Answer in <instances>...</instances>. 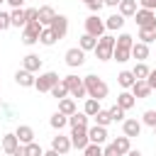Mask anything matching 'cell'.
Wrapping results in <instances>:
<instances>
[{
    "label": "cell",
    "instance_id": "obj_20",
    "mask_svg": "<svg viewBox=\"0 0 156 156\" xmlns=\"http://www.w3.org/2000/svg\"><path fill=\"white\" fill-rule=\"evenodd\" d=\"M122 129H124V136H139V132H141V122H136V119H124V124H122Z\"/></svg>",
    "mask_w": 156,
    "mask_h": 156
},
{
    "label": "cell",
    "instance_id": "obj_51",
    "mask_svg": "<svg viewBox=\"0 0 156 156\" xmlns=\"http://www.w3.org/2000/svg\"><path fill=\"white\" fill-rule=\"evenodd\" d=\"M44 156H61L58 151H54V149H49V151H44Z\"/></svg>",
    "mask_w": 156,
    "mask_h": 156
},
{
    "label": "cell",
    "instance_id": "obj_24",
    "mask_svg": "<svg viewBox=\"0 0 156 156\" xmlns=\"http://www.w3.org/2000/svg\"><path fill=\"white\" fill-rule=\"evenodd\" d=\"M17 146H20V141H17L15 134H5V136H2V151H5V154L12 156V151H15Z\"/></svg>",
    "mask_w": 156,
    "mask_h": 156
},
{
    "label": "cell",
    "instance_id": "obj_52",
    "mask_svg": "<svg viewBox=\"0 0 156 156\" xmlns=\"http://www.w3.org/2000/svg\"><path fill=\"white\" fill-rule=\"evenodd\" d=\"M127 156H141V154H139V151H132V149H129V151H127Z\"/></svg>",
    "mask_w": 156,
    "mask_h": 156
},
{
    "label": "cell",
    "instance_id": "obj_37",
    "mask_svg": "<svg viewBox=\"0 0 156 156\" xmlns=\"http://www.w3.org/2000/svg\"><path fill=\"white\" fill-rule=\"evenodd\" d=\"M107 112H110V119H112V122H122V119H124V112H127V110H122L119 105H115V107H110Z\"/></svg>",
    "mask_w": 156,
    "mask_h": 156
},
{
    "label": "cell",
    "instance_id": "obj_28",
    "mask_svg": "<svg viewBox=\"0 0 156 156\" xmlns=\"http://www.w3.org/2000/svg\"><path fill=\"white\" fill-rule=\"evenodd\" d=\"M112 146H115V151H117L119 156H124V154L129 151V136H117V139L112 141Z\"/></svg>",
    "mask_w": 156,
    "mask_h": 156
},
{
    "label": "cell",
    "instance_id": "obj_22",
    "mask_svg": "<svg viewBox=\"0 0 156 156\" xmlns=\"http://www.w3.org/2000/svg\"><path fill=\"white\" fill-rule=\"evenodd\" d=\"M119 15L122 17H134V12H136V0H119Z\"/></svg>",
    "mask_w": 156,
    "mask_h": 156
},
{
    "label": "cell",
    "instance_id": "obj_23",
    "mask_svg": "<svg viewBox=\"0 0 156 156\" xmlns=\"http://www.w3.org/2000/svg\"><path fill=\"white\" fill-rule=\"evenodd\" d=\"M39 41H41L44 46H51V44H56L58 39H56V34L51 32V27H41V32H39Z\"/></svg>",
    "mask_w": 156,
    "mask_h": 156
},
{
    "label": "cell",
    "instance_id": "obj_33",
    "mask_svg": "<svg viewBox=\"0 0 156 156\" xmlns=\"http://www.w3.org/2000/svg\"><path fill=\"white\" fill-rule=\"evenodd\" d=\"M98 110H100V100L88 98V100H85V110H83V112H85L88 117H95V115H98Z\"/></svg>",
    "mask_w": 156,
    "mask_h": 156
},
{
    "label": "cell",
    "instance_id": "obj_17",
    "mask_svg": "<svg viewBox=\"0 0 156 156\" xmlns=\"http://www.w3.org/2000/svg\"><path fill=\"white\" fill-rule=\"evenodd\" d=\"M54 17H56V12H54V7H49V5H44V7H39V15H37V20H39V24H41V27H49Z\"/></svg>",
    "mask_w": 156,
    "mask_h": 156
},
{
    "label": "cell",
    "instance_id": "obj_40",
    "mask_svg": "<svg viewBox=\"0 0 156 156\" xmlns=\"http://www.w3.org/2000/svg\"><path fill=\"white\" fill-rule=\"evenodd\" d=\"M24 146H27V156H44V151H41V146H39V144L29 141V144H24Z\"/></svg>",
    "mask_w": 156,
    "mask_h": 156
},
{
    "label": "cell",
    "instance_id": "obj_12",
    "mask_svg": "<svg viewBox=\"0 0 156 156\" xmlns=\"http://www.w3.org/2000/svg\"><path fill=\"white\" fill-rule=\"evenodd\" d=\"M88 139H90V144H105V139H107V129L100 127V124H95V127L88 129Z\"/></svg>",
    "mask_w": 156,
    "mask_h": 156
},
{
    "label": "cell",
    "instance_id": "obj_29",
    "mask_svg": "<svg viewBox=\"0 0 156 156\" xmlns=\"http://www.w3.org/2000/svg\"><path fill=\"white\" fill-rule=\"evenodd\" d=\"M139 39L144 44H151L156 39V27H139Z\"/></svg>",
    "mask_w": 156,
    "mask_h": 156
},
{
    "label": "cell",
    "instance_id": "obj_10",
    "mask_svg": "<svg viewBox=\"0 0 156 156\" xmlns=\"http://www.w3.org/2000/svg\"><path fill=\"white\" fill-rule=\"evenodd\" d=\"M134 20H136V24L139 27H156V15H154V10H136L134 12Z\"/></svg>",
    "mask_w": 156,
    "mask_h": 156
},
{
    "label": "cell",
    "instance_id": "obj_46",
    "mask_svg": "<svg viewBox=\"0 0 156 156\" xmlns=\"http://www.w3.org/2000/svg\"><path fill=\"white\" fill-rule=\"evenodd\" d=\"M12 156H27V146H24V144H20V146L12 151Z\"/></svg>",
    "mask_w": 156,
    "mask_h": 156
},
{
    "label": "cell",
    "instance_id": "obj_50",
    "mask_svg": "<svg viewBox=\"0 0 156 156\" xmlns=\"http://www.w3.org/2000/svg\"><path fill=\"white\" fill-rule=\"evenodd\" d=\"M102 2H105V5H110V7H117V5H119V0H102Z\"/></svg>",
    "mask_w": 156,
    "mask_h": 156
},
{
    "label": "cell",
    "instance_id": "obj_19",
    "mask_svg": "<svg viewBox=\"0 0 156 156\" xmlns=\"http://www.w3.org/2000/svg\"><path fill=\"white\" fill-rule=\"evenodd\" d=\"M132 58H136V61H146V58H149V44H144V41L132 44Z\"/></svg>",
    "mask_w": 156,
    "mask_h": 156
},
{
    "label": "cell",
    "instance_id": "obj_9",
    "mask_svg": "<svg viewBox=\"0 0 156 156\" xmlns=\"http://www.w3.org/2000/svg\"><path fill=\"white\" fill-rule=\"evenodd\" d=\"M66 63H68L71 68H78V66H83V63H85V51H83L80 46H73V49H68V51H66Z\"/></svg>",
    "mask_w": 156,
    "mask_h": 156
},
{
    "label": "cell",
    "instance_id": "obj_43",
    "mask_svg": "<svg viewBox=\"0 0 156 156\" xmlns=\"http://www.w3.org/2000/svg\"><path fill=\"white\" fill-rule=\"evenodd\" d=\"M85 5H88V7H90V10H93V12H100V10H102V5H105V2H102V0H90V2H85Z\"/></svg>",
    "mask_w": 156,
    "mask_h": 156
},
{
    "label": "cell",
    "instance_id": "obj_34",
    "mask_svg": "<svg viewBox=\"0 0 156 156\" xmlns=\"http://www.w3.org/2000/svg\"><path fill=\"white\" fill-rule=\"evenodd\" d=\"M66 124H68V117H66V115H61V112H54V115H51V127H54V129L61 132Z\"/></svg>",
    "mask_w": 156,
    "mask_h": 156
},
{
    "label": "cell",
    "instance_id": "obj_8",
    "mask_svg": "<svg viewBox=\"0 0 156 156\" xmlns=\"http://www.w3.org/2000/svg\"><path fill=\"white\" fill-rule=\"evenodd\" d=\"M102 32H105V22L98 17V15H90L88 20H85V34H90V37H102Z\"/></svg>",
    "mask_w": 156,
    "mask_h": 156
},
{
    "label": "cell",
    "instance_id": "obj_31",
    "mask_svg": "<svg viewBox=\"0 0 156 156\" xmlns=\"http://www.w3.org/2000/svg\"><path fill=\"white\" fill-rule=\"evenodd\" d=\"M117 105H119L122 110H129V107L134 105V95H132V93H127V90H124V93H119V95H117Z\"/></svg>",
    "mask_w": 156,
    "mask_h": 156
},
{
    "label": "cell",
    "instance_id": "obj_56",
    "mask_svg": "<svg viewBox=\"0 0 156 156\" xmlns=\"http://www.w3.org/2000/svg\"><path fill=\"white\" fill-rule=\"evenodd\" d=\"M85 2H90V0H85Z\"/></svg>",
    "mask_w": 156,
    "mask_h": 156
},
{
    "label": "cell",
    "instance_id": "obj_47",
    "mask_svg": "<svg viewBox=\"0 0 156 156\" xmlns=\"http://www.w3.org/2000/svg\"><path fill=\"white\" fill-rule=\"evenodd\" d=\"M102 156H119L117 151H115V146L110 144V146H105V151H102Z\"/></svg>",
    "mask_w": 156,
    "mask_h": 156
},
{
    "label": "cell",
    "instance_id": "obj_54",
    "mask_svg": "<svg viewBox=\"0 0 156 156\" xmlns=\"http://www.w3.org/2000/svg\"><path fill=\"white\" fill-rule=\"evenodd\" d=\"M154 136H156V127H154Z\"/></svg>",
    "mask_w": 156,
    "mask_h": 156
},
{
    "label": "cell",
    "instance_id": "obj_42",
    "mask_svg": "<svg viewBox=\"0 0 156 156\" xmlns=\"http://www.w3.org/2000/svg\"><path fill=\"white\" fill-rule=\"evenodd\" d=\"M12 22H10V15L7 12H0V29H10Z\"/></svg>",
    "mask_w": 156,
    "mask_h": 156
},
{
    "label": "cell",
    "instance_id": "obj_30",
    "mask_svg": "<svg viewBox=\"0 0 156 156\" xmlns=\"http://www.w3.org/2000/svg\"><path fill=\"white\" fill-rule=\"evenodd\" d=\"M134 80H136V78H134V73H132V71H122V73L117 76V83H119L122 88H132V85H134Z\"/></svg>",
    "mask_w": 156,
    "mask_h": 156
},
{
    "label": "cell",
    "instance_id": "obj_7",
    "mask_svg": "<svg viewBox=\"0 0 156 156\" xmlns=\"http://www.w3.org/2000/svg\"><path fill=\"white\" fill-rule=\"evenodd\" d=\"M73 132H71V146H76V149H85L88 144H90V139H88V127H71Z\"/></svg>",
    "mask_w": 156,
    "mask_h": 156
},
{
    "label": "cell",
    "instance_id": "obj_14",
    "mask_svg": "<svg viewBox=\"0 0 156 156\" xmlns=\"http://www.w3.org/2000/svg\"><path fill=\"white\" fill-rule=\"evenodd\" d=\"M22 68H24V71H29V73H34V71H39V68H41V58H39L37 54H27V56L22 58Z\"/></svg>",
    "mask_w": 156,
    "mask_h": 156
},
{
    "label": "cell",
    "instance_id": "obj_21",
    "mask_svg": "<svg viewBox=\"0 0 156 156\" xmlns=\"http://www.w3.org/2000/svg\"><path fill=\"white\" fill-rule=\"evenodd\" d=\"M149 93H151V88H149L146 80H134V85H132V95L134 98H149Z\"/></svg>",
    "mask_w": 156,
    "mask_h": 156
},
{
    "label": "cell",
    "instance_id": "obj_35",
    "mask_svg": "<svg viewBox=\"0 0 156 156\" xmlns=\"http://www.w3.org/2000/svg\"><path fill=\"white\" fill-rule=\"evenodd\" d=\"M49 93H51L54 98H58V100H63V98L68 95V88H66V83H63V80H58V83H56V85H54V88H51Z\"/></svg>",
    "mask_w": 156,
    "mask_h": 156
},
{
    "label": "cell",
    "instance_id": "obj_13",
    "mask_svg": "<svg viewBox=\"0 0 156 156\" xmlns=\"http://www.w3.org/2000/svg\"><path fill=\"white\" fill-rule=\"evenodd\" d=\"M51 149H54V151H58V154L63 156V154H68V151H71V139H68V136H63V134H58V136H54V139H51Z\"/></svg>",
    "mask_w": 156,
    "mask_h": 156
},
{
    "label": "cell",
    "instance_id": "obj_6",
    "mask_svg": "<svg viewBox=\"0 0 156 156\" xmlns=\"http://www.w3.org/2000/svg\"><path fill=\"white\" fill-rule=\"evenodd\" d=\"M63 83H66V88H68V93H71L73 98H85V95H88L83 78H78V76H66Z\"/></svg>",
    "mask_w": 156,
    "mask_h": 156
},
{
    "label": "cell",
    "instance_id": "obj_16",
    "mask_svg": "<svg viewBox=\"0 0 156 156\" xmlns=\"http://www.w3.org/2000/svg\"><path fill=\"white\" fill-rule=\"evenodd\" d=\"M15 136H17L20 144H29V141H34V129L27 127V124H20L17 132H15Z\"/></svg>",
    "mask_w": 156,
    "mask_h": 156
},
{
    "label": "cell",
    "instance_id": "obj_15",
    "mask_svg": "<svg viewBox=\"0 0 156 156\" xmlns=\"http://www.w3.org/2000/svg\"><path fill=\"white\" fill-rule=\"evenodd\" d=\"M15 80H17V85H22V88H34V80H37V78H34V73H29V71L22 68V71L15 73Z\"/></svg>",
    "mask_w": 156,
    "mask_h": 156
},
{
    "label": "cell",
    "instance_id": "obj_32",
    "mask_svg": "<svg viewBox=\"0 0 156 156\" xmlns=\"http://www.w3.org/2000/svg\"><path fill=\"white\" fill-rule=\"evenodd\" d=\"M132 73H134V78H136V80H146V76H149V66H146L144 61H139V63L132 68Z\"/></svg>",
    "mask_w": 156,
    "mask_h": 156
},
{
    "label": "cell",
    "instance_id": "obj_27",
    "mask_svg": "<svg viewBox=\"0 0 156 156\" xmlns=\"http://www.w3.org/2000/svg\"><path fill=\"white\" fill-rule=\"evenodd\" d=\"M124 27V17L117 12V15H110L107 22H105V29H122Z\"/></svg>",
    "mask_w": 156,
    "mask_h": 156
},
{
    "label": "cell",
    "instance_id": "obj_48",
    "mask_svg": "<svg viewBox=\"0 0 156 156\" xmlns=\"http://www.w3.org/2000/svg\"><path fill=\"white\" fill-rule=\"evenodd\" d=\"M37 15H39V10H34V7L27 10V20H37Z\"/></svg>",
    "mask_w": 156,
    "mask_h": 156
},
{
    "label": "cell",
    "instance_id": "obj_44",
    "mask_svg": "<svg viewBox=\"0 0 156 156\" xmlns=\"http://www.w3.org/2000/svg\"><path fill=\"white\" fill-rule=\"evenodd\" d=\"M146 83H149V88H151V90H156V68H154V71H149Z\"/></svg>",
    "mask_w": 156,
    "mask_h": 156
},
{
    "label": "cell",
    "instance_id": "obj_25",
    "mask_svg": "<svg viewBox=\"0 0 156 156\" xmlns=\"http://www.w3.org/2000/svg\"><path fill=\"white\" fill-rule=\"evenodd\" d=\"M58 112H61V115H66V117H71V115L76 112V102H73L71 98H63V100H58Z\"/></svg>",
    "mask_w": 156,
    "mask_h": 156
},
{
    "label": "cell",
    "instance_id": "obj_1",
    "mask_svg": "<svg viewBox=\"0 0 156 156\" xmlns=\"http://www.w3.org/2000/svg\"><path fill=\"white\" fill-rule=\"evenodd\" d=\"M132 44H134V37L132 34H119L117 39H115V49H112V58L115 61H119V63H124V61H129V56H132Z\"/></svg>",
    "mask_w": 156,
    "mask_h": 156
},
{
    "label": "cell",
    "instance_id": "obj_18",
    "mask_svg": "<svg viewBox=\"0 0 156 156\" xmlns=\"http://www.w3.org/2000/svg\"><path fill=\"white\" fill-rule=\"evenodd\" d=\"M10 22H12V27H24V24H27V10H22V7H12V12H10Z\"/></svg>",
    "mask_w": 156,
    "mask_h": 156
},
{
    "label": "cell",
    "instance_id": "obj_55",
    "mask_svg": "<svg viewBox=\"0 0 156 156\" xmlns=\"http://www.w3.org/2000/svg\"><path fill=\"white\" fill-rule=\"evenodd\" d=\"M2 2H5V0H0V5H2Z\"/></svg>",
    "mask_w": 156,
    "mask_h": 156
},
{
    "label": "cell",
    "instance_id": "obj_5",
    "mask_svg": "<svg viewBox=\"0 0 156 156\" xmlns=\"http://www.w3.org/2000/svg\"><path fill=\"white\" fill-rule=\"evenodd\" d=\"M58 83V73H54V71H46V73H41L37 80H34V88L39 90V93H49L54 85Z\"/></svg>",
    "mask_w": 156,
    "mask_h": 156
},
{
    "label": "cell",
    "instance_id": "obj_53",
    "mask_svg": "<svg viewBox=\"0 0 156 156\" xmlns=\"http://www.w3.org/2000/svg\"><path fill=\"white\" fill-rule=\"evenodd\" d=\"M0 110H2V100H0Z\"/></svg>",
    "mask_w": 156,
    "mask_h": 156
},
{
    "label": "cell",
    "instance_id": "obj_11",
    "mask_svg": "<svg viewBox=\"0 0 156 156\" xmlns=\"http://www.w3.org/2000/svg\"><path fill=\"white\" fill-rule=\"evenodd\" d=\"M49 27H51V32L56 34V39H63V37H66V32H68V20H66L63 15H56V17L51 20V24H49Z\"/></svg>",
    "mask_w": 156,
    "mask_h": 156
},
{
    "label": "cell",
    "instance_id": "obj_45",
    "mask_svg": "<svg viewBox=\"0 0 156 156\" xmlns=\"http://www.w3.org/2000/svg\"><path fill=\"white\" fill-rule=\"evenodd\" d=\"M144 10H156V0H139Z\"/></svg>",
    "mask_w": 156,
    "mask_h": 156
},
{
    "label": "cell",
    "instance_id": "obj_49",
    "mask_svg": "<svg viewBox=\"0 0 156 156\" xmlns=\"http://www.w3.org/2000/svg\"><path fill=\"white\" fill-rule=\"evenodd\" d=\"M5 2H10L12 7H22V5H24V0H5Z\"/></svg>",
    "mask_w": 156,
    "mask_h": 156
},
{
    "label": "cell",
    "instance_id": "obj_41",
    "mask_svg": "<svg viewBox=\"0 0 156 156\" xmlns=\"http://www.w3.org/2000/svg\"><path fill=\"white\" fill-rule=\"evenodd\" d=\"M141 119H144V124H149V127L154 129V127H156V110H146Z\"/></svg>",
    "mask_w": 156,
    "mask_h": 156
},
{
    "label": "cell",
    "instance_id": "obj_4",
    "mask_svg": "<svg viewBox=\"0 0 156 156\" xmlns=\"http://www.w3.org/2000/svg\"><path fill=\"white\" fill-rule=\"evenodd\" d=\"M39 32H41V24H39V20H27V24H24V32H22V44H27V46L37 44V41H39Z\"/></svg>",
    "mask_w": 156,
    "mask_h": 156
},
{
    "label": "cell",
    "instance_id": "obj_36",
    "mask_svg": "<svg viewBox=\"0 0 156 156\" xmlns=\"http://www.w3.org/2000/svg\"><path fill=\"white\" fill-rule=\"evenodd\" d=\"M95 44H98L95 37H90V34H83V37H80V49H83V51H93Z\"/></svg>",
    "mask_w": 156,
    "mask_h": 156
},
{
    "label": "cell",
    "instance_id": "obj_3",
    "mask_svg": "<svg viewBox=\"0 0 156 156\" xmlns=\"http://www.w3.org/2000/svg\"><path fill=\"white\" fill-rule=\"evenodd\" d=\"M112 49H115V37H110V34H102V37H98V44H95V56H98V61H110L112 58Z\"/></svg>",
    "mask_w": 156,
    "mask_h": 156
},
{
    "label": "cell",
    "instance_id": "obj_2",
    "mask_svg": "<svg viewBox=\"0 0 156 156\" xmlns=\"http://www.w3.org/2000/svg\"><path fill=\"white\" fill-rule=\"evenodd\" d=\"M83 83H85V93H88L90 98H95V100H105L107 93H110L107 83H105L102 78H98V76H85Z\"/></svg>",
    "mask_w": 156,
    "mask_h": 156
},
{
    "label": "cell",
    "instance_id": "obj_26",
    "mask_svg": "<svg viewBox=\"0 0 156 156\" xmlns=\"http://www.w3.org/2000/svg\"><path fill=\"white\" fill-rule=\"evenodd\" d=\"M68 124H71V127H88V115L76 110V112L68 117Z\"/></svg>",
    "mask_w": 156,
    "mask_h": 156
},
{
    "label": "cell",
    "instance_id": "obj_39",
    "mask_svg": "<svg viewBox=\"0 0 156 156\" xmlns=\"http://www.w3.org/2000/svg\"><path fill=\"white\" fill-rule=\"evenodd\" d=\"M83 156H102V149H100V144H88V146L83 149Z\"/></svg>",
    "mask_w": 156,
    "mask_h": 156
},
{
    "label": "cell",
    "instance_id": "obj_38",
    "mask_svg": "<svg viewBox=\"0 0 156 156\" xmlns=\"http://www.w3.org/2000/svg\"><path fill=\"white\" fill-rule=\"evenodd\" d=\"M112 119H110V112L107 110H98V115H95V124H100V127H107Z\"/></svg>",
    "mask_w": 156,
    "mask_h": 156
}]
</instances>
